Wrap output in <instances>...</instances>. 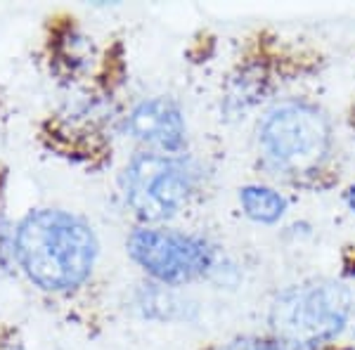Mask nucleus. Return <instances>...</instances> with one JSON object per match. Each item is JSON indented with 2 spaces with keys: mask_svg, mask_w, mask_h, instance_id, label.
<instances>
[{
  "mask_svg": "<svg viewBox=\"0 0 355 350\" xmlns=\"http://www.w3.org/2000/svg\"><path fill=\"white\" fill-rule=\"evenodd\" d=\"M254 154L263 180L318 192L336 180V123L313 97L279 95L256 116Z\"/></svg>",
  "mask_w": 355,
  "mask_h": 350,
  "instance_id": "nucleus-1",
  "label": "nucleus"
},
{
  "mask_svg": "<svg viewBox=\"0 0 355 350\" xmlns=\"http://www.w3.org/2000/svg\"><path fill=\"white\" fill-rule=\"evenodd\" d=\"M15 261L38 289L71 294L100 261V239L85 218L64 209H36L15 227Z\"/></svg>",
  "mask_w": 355,
  "mask_h": 350,
  "instance_id": "nucleus-2",
  "label": "nucleus"
},
{
  "mask_svg": "<svg viewBox=\"0 0 355 350\" xmlns=\"http://www.w3.org/2000/svg\"><path fill=\"white\" fill-rule=\"evenodd\" d=\"M355 294L343 279L313 274L279 286L266 308V331L289 350H329L351 331Z\"/></svg>",
  "mask_w": 355,
  "mask_h": 350,
  "instance_id": "nucleus-3",
  "label": "nucleus"
},
{
  "mask_svg": "<svg viewBox=\"0 0 355 350\" xmlns=\"http://www.w3.org/2000/svg\"><path fill=\"white\" fill-rule=\"evenodd\" d=\"M206 185V168L187 154H130L119 175L125 209L137 225H171L197 202Z\"/></svg>",
  "mask_w": 355,
  "mask_h": 350,
  "instance_id": "nucleus-4",
  "label": "nucleus"
},
{
  "mask_svg": "<svg viewBox=\"0 0 355 350\" xmlns=\"http://www.w3.org/2000/svg\"><path fill=\"white\" fill-rule=\"evenodd\" d=\"M130 263L164 289H182L218 272L220 251L206 234L173 225H137L125 237Z\"/></svg>",
  "mask_w": 355,
  "mask_h": 350,
  "instance_id": "nucleus-5",
  "label": "nucleus"
},
{
  "mask_svg": "<svg viewBox=\"0 0 355 350\" xmlns=\"http://www.w3.org/2000/svg\"><path fill=\"white\" fill-rule=\"evenodd\" d=\"M121 133L154 154H187L190 121L180 102L171 95H152L135 102L121 119Z\"/></svg>",
  "mask_w": 355,
  "mask_h": 350,
  "instance_id": "nucleus-6",
  "label": "nucleus"
},
{
  "mask_svg": "<svg viewBox=\"0 0 355 350\" xmlns=\"http://www.w3.org/2000/svg\"><path fill=\"white\" fill-rule=\"evenodd\" d=\"M277 88L272 78L270 67L266 64L263 57L239 64L237 71L230 76L225 88V95L220 100L223 112L227 119H246L256 109H266L275 100L272 93Z\"/></svg>",
  "mask_w": 355,
  "mask_h": 350,
  "instance_id": "nucleus-7",
  "label": "nucleus"
},
{
  "mask_svg": "<svg viewBox=\"0 0 355 350\" xmlns=\"http://www.w3.org/2000/svg\"><path fill=\"white\" fill-rule=\"evenodd\" d=\"M237 206L239 213L254 225L277 227L287 220L291 211V199L287 189L261 177V180L254 182H244L237 189Z\"/></svg>",
  "mask_w": 355,
  "mask_h": 350,
  "instance_id": "nucleus-8",
  "label": "nucleus"
},
{
  "mask_svg": "<svg viewBox=\"0 0 355 350\" xmlns=\"http://www.w3.org/2000/svg\"><path fill=\"white\" fill-rule=\"evenodd\" d=\"M206 350H289V348L284 343H279L275 336L268 334V331H261V334L227 336L223 341L211 343Z\"/></svg>",
  "mask_w": 355,
  "mask_h": 350,
  "instance_id": "nucleus-9",
  "label": "nucleus"
},
{
  "mask_svg": "<svg viewBox=\"0 0 355 350\" xmlns=\"http://www.w3.org/2000/svg\"><path fill=\"white\" fill-rule=\"evenodd\" d=\"M341 202L346 206V211L355 218V177L341 189Z\"/></svg>",
  "mask_w": 355,
  "mask_h": 350,
  "instance_id": "nucleus-10",
  "label": "nucleus"
},
{
  "mask_svg": "<svg viewBox=\"0 0 355 350\" xmlns=\"http://www.w3.org/2000/svg\"><path fill=\"white\" fill-rule=\"evenodd\" d=\"M346 123H348V130H351V135L355 140V90H353L351 105H348V112H346Z\"/></svg>",
  "mask_w": 355,
  "mask_h": 350,
  "instance_id": "nucleus-11",
  "label": "nucleus"
},
{
  "mask_svg": "<svg viewBox=\"0 0 355 350\" xmlns=\"http://www.w3.org/2000/svg\"><path fill=\"white\" fill-rule=\"evenodd\" d=\"M329 350H355V343H351V346H341V343H336V346L329 348Z\"/></svg>",
  "mask_w": 355,
  "mask_h": 350,
  "instance_id": "nucleus-12",
  "label": "nucleus"
},
{
  "mask_svg": "<svg viewBox=\"0 0 355 350\" xmlns=\"http://www.w3.org/2000/svg\"><path fill=\"white\" fill-rule=\"evenodd\" d=\"M348 334H351V338H353V343H355V317H353V324H351V331H348Z\"/></svg>",
  "mask_w": 355,
  "mask_h": 350,
  "instance_id": "nucleus-13",
  "label": "nucleus"
}]
</instances>
